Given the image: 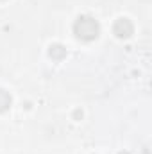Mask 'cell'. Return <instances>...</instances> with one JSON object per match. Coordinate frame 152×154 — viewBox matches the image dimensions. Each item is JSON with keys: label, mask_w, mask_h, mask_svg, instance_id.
I'll use <instances>...</instances> for the list:
<instances>
[{"label": "cell", "mask_w": 152, "mask_h": 154, "mask_svg": "<svg viewBox=\"0 0 152 154\" xmlns=\"http://www.w3.org/2000/svg\"><path fill=\"white\" fill-rule=\"evenodd\" d=\"M75 34L82 39H93L99 34V23L93 18H79L75 23Z\"/></svg>", "instance_id": "cell-1"}, {"label": "cell", "mask_w": 152, "mask_h": 154, "mask_svg": "<svg viewBox=\"0 0 152 154\" xmlns=\"http://www.w3.org/2000/svg\"><path fill=\"white\" fill-rule=\"evenodd\" d=\"M114 34L118 38H127L132 34V23L127 20V18H122L114 23Z\"/></svg>", "instance_id": "cell-2"}, {"label": "cell", "mask_w": 152, "mask_h": 154, "mask_svg": "<svg viewBox=\"0 0 152 154\" xmlns=\"http://www.w3.org/2000/svg\"><path fill=\"white\" fill-rule=\"evenodd\" d=\"M9 104H11V97L4 90H0V111H5L9 108Z\"/></svg>", "instance_id": "cell-3"}]
</instances>
